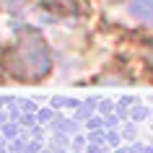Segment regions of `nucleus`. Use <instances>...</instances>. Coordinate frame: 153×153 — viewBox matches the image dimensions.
Here are the masks:
<instances>
[{
    "instance_id": "4",
    "label": "nucleus",
    "mask_w": 153,
    "mask_h": 153,
    "mask_svg": "<svg viewBox=\"0 0 153 153\" xmlns=\"http://www.w3.org/2000/svg\"><path fill=\"white\" fill-rule=\"evenodd\" d=\"M101 3H114V0H101Z\"/></svg>"
},
{
    "instance_id": "1",
    "label": "nucleus",
    "mask_w": 153,
    "mask_h": 153,
    "mask_svg": "<svg viewBox=\"0 0 153 153\" xmlns=\"http://www.w3.org/2000/svg\"><path fill=\"white\" fill-rule=\"evenodd\" d=\"M5 73L21 83H39L52 70V52L36 29H21L5 52Z\"/></svg>"
},
{
    "instance_id": "3",
    "label": "nucleus",
    "mask_w": 153,
    "mask_h": 153,
    "mask_svg": "<svg viewBox=\"0 0 153 153\" xmlns=\"http://www.w3.org/2000/svg\"><path fill=\"white\" fill-rule=\"evenodd\" d=\"M145 60H148V62L153 65V39L148 42V44H145Z\"/></svg>"
},
{
    "instance_id": "2",
    "label": "nucleus",
    "mask_w": 153,
    "mask_h": 153,
    "mask_svg": "<svg viewBox=\"0 0 153 153\" xmlns=\"http://www.w3.org/2000/svg\"><path fill=\"white\" fill-rule=\"evenodd\" d=\"M127 13L137 24L153 26V0H127Z\"/></svg>"
}]
</instances>
